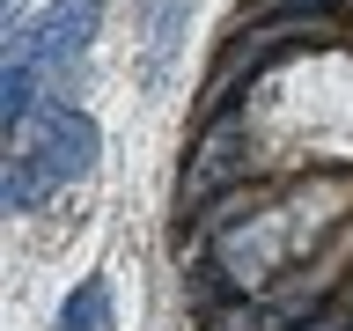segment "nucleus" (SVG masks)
<instances>
[{
  "instance_id": "1",
  "label": "nucleus",
  "mask_w": 353,
  "mask_h": 331,
  "mask_svg": "<svg viewBox=\"0 0 353 331\" xmlns=\"http://www.w3.org/2000/svg\"><path fill=\"white\" fill-rule=\"evenodd\" d=\"M96 15H103V0H59V8H44L37 22H22L15 37H8V74H0V118H8V140H15V126L37 118L44 88L88 52Z\"/></svg>"
},
{
  "instance_id": "6",
  "label": "nucleus",
  "mask_w": 353,
  "mask_h": 331,
  "mask_svg": "<svg viewBox=\"0 0 353 331\" xmlns=\"http://www.w3.org/2000/svg\"><path fill=\"white\" fill-rule=\"evenodd\" d=\"M294 331H346V317H309V324H294Z\"/></svg>"
},
{
  "instance_id": "3",
  "label": "nucleus",
  "mask_w": 353,
  "mask_h": 331,
  "mask_svg": "<svg viewBox=\"0 0 353 331\" xmlns=\"http://www.w3.org/2000/svg\"><path fill=\"white\" fill-rule=\"evenodd\" d=\"M236 177H250V140H243L236 118H221V126L199 140V162L184 170V199H214L221 184H236Z\"/></svg>"
},
{
  "instance_id": "5",
  "label": "nucleus",
  "mask_w": 353,
  "mask_h": 331,
  "mask_svg": "<svg viewBox=\"0 0 353 331\" xmlns=\"http://www.w3.org/2000/svg\"><path fill=\"white\" fill-rule=\"evenodd\" d=\"M103 309H110V287L81 280L74 294H66V309H59V331H103Z\"/></svg>"
},
{
  "instance_id": "2",
  "label": "nucleus",
  "mask_w": 353,
  "mask_h": 331,
  "mask_svg": "<svg viewBox=\"0 0 353 331\" xmlns=\"http://www.w3.org/2000/svg\"><path fill=\"white\" fill-rule=\"evenodd\" d=\"M88 162H96V118H81V110L30 118V132L8 140V184H0L8 214H37L59 184L88 177Z\"/></svg>"
},
{
  "instance_id": "4",
  "label": "nucleus",
  "mask_w": 353,
  "mask_h": 331,
  "mask_svg": "<svg viewBox=\"0 0 353 331\" xmlns=\"http://www.w3.org/2000/svg\"><path fill=\"white\" fill-rule=\"evenodd\" d=\"M316 37H324V22H316V15H309V22L294 15V22H272V30H258L250 44H236V52L221 59V74H214V103L236 88V74H258L265 59H280V52H294V44H316Z\"/></svg>"
}]
</instances>
